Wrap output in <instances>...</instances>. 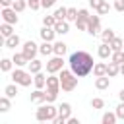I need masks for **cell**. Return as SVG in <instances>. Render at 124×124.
Returning <instances> with one entry per match:
<instances>
[{"instance_id": "obj_12", "label": "cell", "mask_w": 124, "mask_h": 124, "mask_svg": "<svg viewBox=\"0 0 124 124\" xmlns=\"http://www.w3.org/2000/svg\"><path fill=\"white\" fill-rule=\"evenodd\" d=\"M54 31H56V35H66V33H70V21H68V19L56 21V25H54Z\"/></svg>"}, {"instance_id": "obj_48", "label": "cell", "mask_w": 124, "mask_h": 124, "mask_svg": "<svg viewBox=\"0 0 124 124\" xmlns=\"http://www.w3.org/2000/svg\"><path fill=\"white\" fill-rule=\"evenodd\" d=\"M66 124H79V120H78V118H74V116H70Z\"/></svg>"}, {"instance_id": "obj_34", "label": "cell", "mask_w": 124, "mask_h": 124, "mask_svg": "<svg viewBox=\"0 0 124 124\" xmlns=\"http://www.w3.org/2000/svg\"><path fill=\"white\" fill-rule=\"evenodd\" d=\"M46 103H54L56 101V97H58V89H48L46 87Z\"/></svg>"}, {"instance_id": "obj_25", "label": "cell", "mask_w": 124, "mask_h": 124, "mask_svg": "<svg viewBox=\"0 0 124 124\" xmlns=\"http://www.w3.org/2000/svg\"><path fill=\"white\" fill-rule=\"evenodd\" d=\"M0 33H2V37L6 39V37H10V35H14V27H12V23H2L0 25Z\"/></svg>"}, {"instance_id": "obj_45", "label": "cell", "mask_w": 124, "mask_h": 124, "mask_svg": "<svg viewBox=\"0 0 124 124\" xmlns=\"http://www.w3.org/2000/svg\"><path fill=\"white\" fill-rule=\"evenodd\" d=\"M103 2H105V0H89V6H91L93 10H97V8H99Z\"/></svg>"}, {"instance_id": "obj_50", "label": "cell", "mask_w": 124, "mask_h": 124, "mask_svg": "<svg viewBox=\"0 0 124 124\" xmlns=\"http://www.w3.org/2000/svg\"><path fill=\"white\" fill-rule=\"evenodd\" d=\"M120 74L124 76V64H120Z\"/></svg>"}, {"instance_id": "obj_33", "label": "cell", "mask_w": 124, "mask_h": 124, "mask_svg": "<svg viewBox=\"0 0 124 124\" xmlns=\"http://www.w3.org/2000/svg\"><path fill=\"white\" fill-rule=\"evenodd\" d=\"M8 110H10V97L4 95L0 97V112H8Z\"/></svg>"}, {"instance_id": "obj_19", "label": "cell", "mask_w": 124, "mask_h": 124, "mask_svg": "<svg viewBox=\"0 0 124 124\" xmlns=\"http://www.w3.org/2000/svg\"><path fill=\"white\" fill-rule=\"evenodd\" d=\"M118 74H120V64L108 62V64H107V76H108V78H114V76H118Z\"/></svg>"}, {"instance_id": "obj_4", "label": "cell", "mask_w": 124, "mask_h": 124, "mask_svg": "<svg viewBox=\"0 0 124 124\" xmlns=\"http://www.w3.org/2000/svg\"><path fill=\"white\" fill-rule=\"evenodd\" d=\"M12 81H16L21 87H29L31 81H33V78H31V72H25V70H21V68L16 66V70L12 72Z\"/></svg>"}, {"instance_id": "obj_1", "label": "cell", "mask_w": 124, "mask_h": 124, "mask_svg": "<svg viewBox=\"0 0 124 124\" xmlns=\"http://www.w3.org/2000/svg\"><path fill=\"white\" fill-rule=\"evenodd\" d=\"M68 64H70V70H72L78 78H83V76L91 74V72H93V66H95L93 56H91L89 52H85V50H76V52H72L70 58H68Z\"/></svg>"}, {"instance_id": "obj_20", "label": "cell", "mask_w": 124, "mask_h": 124, "mask_svg": "<svg viewBox=\"0 0 124 124\" xmlns=\"http://www.w3.org/2000/svg\"><path fill=\"white\" fill-rule=\"evenodd\" d=\"M58 114L68 120V118L72 116V105H70V103H62V105L58 107Z\"/></svg>"}, {"instance_id": "obj_41", "label": "cell", "mask_w": 124, "mask_h": 124, "mask_svg": "<svg viewBox=\"0 0 124 124\" xmlns=\"http://www.w3.org/2000/svg\"><path fill=\"white\" fill-rule=\"evenodd\" d=\"M114 112H116V116H118L120 120H124V101H120V105L116 107V110H114Z\"/></svg>"}, {"instance_id": "obj_6", "label": "cell", "mask_w": 124, "mask_h": 124, "mask_svg": "<svg viewBox=\"0 0 124 124\" xmlns=\"http://www.w3.org/2000/svg\"><path fill=\"white\" fill-rule=\"evenodd\" d=\"M0 16H2V19H4L6 23H12V25H16V23L19 21V17H17V12H16L12 6H10V8H2Z\"/></svg>"}, {"instance_id": "obj_2", "label": "cell", "mask_w": 124, "mask_h": 124, "mask_svg": "<svg viewBox=\"0 0 124 124\" xmlns=\"http://www.w3.org/2000/svg\"><path fill=\"white\" fill-rule=\"evenodd\" d=\"M60 87H62V91H74L76 87H78V76L72 72V70H60Z\"/></svg>"}, {"instance_id": "obj_11", "label": "cell", "mask_w": 124, "mask_h": 124, "mask_svg": "<svg viewBox=\"0 0 124 124\" xmlns=\"http://www.w3.org/2000/svg\"><path fill=\"white\" fill-rule=\"evenodd\" d=\"M29 101H31V103H46V93L37 87V89L29 95Z\"/></svg>"}, {"instance_id": "obj_15", "label": "cell", "mask_w": 124, "mask_h": 124, "mask_svg": "<svg viewBox=\"0 0 124 124\" xmlns=\"http://www.w3.org/2000/svg\"><path fill=\"white\" fill-rule=\"evenodd\" d=\"M46 87H48V89H58V91H60V89H62V87H60V76L50 74V76L46 78Z\"/></svg>"}, {"instance_id": "obj_26", "label": "cell", "mask_w": 124, "mask_h": 124, "mask_svg": "<svg viewBox=\"0 0 124 124\" xmlns=\"http://www.w3.org/2000/svg\"><path fill=\"white\" fill-rule=\"evenodd\" d=\"M41 70H43V62L37 60V58H33V60L29 62V72H31V74H37V72H41Z\"/></svg>"}, {"instance_id": "obj_37", "label": "cell", "mask_w": 124, "mask_h": 124, "mask_svg": "<svg viewBox=\"0 0 124 124\" xmlns=\"http://www.w3.org/2000/svg\"><path fill=\"white\" fill-rule=\"evenodd\" d=\"M103 107H105V99H101V97L91 99V108H103Z\"/></svg>"}, {"instance_id": "obj_42", "label": "cell", "mask_w": 124, "mask_h": 124, "mask_svg": "<svg viewBox=\"0 0 124 124\" xmlns=\"http://www.w3.org/2000/svg\"><path fill=\"white\" fill-rule=\"evenodd\" d=\"M27 4H29L31 10H39V8H43V6H41V0H27Z\"/></svg>"}, {"instance_id": "obj_29", "label": "cell", "mask_w": 124, "mask_h": 124, "mask_svg": "<svg viewBox=\"0 0 124 124\" xmlns=\"http://www.w3.org/2000/svg\"><path fill=\"white\" fill-rule=\"evenodd\" d=\"M27 6H29V4H27V0H14V4H12V8H14L17 14H21Z\"/></svg>"}, {"instance_id": "obj_28", "label": "cell", "mask_w": 124, "mask_h": 124, "mask_svg": "<svg viewBox=\"0 0 124 124\" xmlns=\"http://www.w3.org/2000/svg\"><path fill=\"white\" fill-rule=\"evenodd\" d=\"M101 120H103V124H114L118 120V116H116V112H105Z\"/></svg>"}, {"instance_id": "obj_5", "label": "cell", "mask_w": 124, "mask_h": 124, "mask_svg": "<svg viewBox=\"0 0 124 124\" xmlns=\"http://www.w3.org/2000/svg\"><path fill=\"white\" fill-rule=\"evenodd\" d=\"M62 68H64V58H62V56L54 54L50 60H46V72H48V74H56V72H60Z\"/></svg>"}, {"instance_id": "obj_43", "label": "cell", "mask_w": 124, "mask_h": 124, "mask_svg": "<svg viewBox=\"0 0 124 124\" xmlns=\"http://www.w3.org/2000/svg\"><path fill=\"white\" fill-rule=\"evenodd\" d=\"M114 10L116 12H124V0H114Z\"/></svg>"}, {"instance_id": "obj_27", "label": "cell", "mask_w": 124, "mask_h": 124, "mask_svg": "<svg viewBox=\"0 0 124 124\" xmlns=\"http://www.w3.org/2000/svg\"><path fill=\"white\" fill-rule=\"evenodd\" d=\"M110 46H112V52H114V50H124V39L114 37V39L110 41Z\"/></svg>"}, {"instance_id": "obj_18", "label": "cell", "mask_w": 124, "mask_h": 124, "mask_svg": "<svg viewBox=\"0 0 124 124\" xmlns=\"http://www.w3.org/2000/svg\"><path fill=\"white\" fill-rule=\"evenodd\" d=\"M33 83H35V87L43 89V87L46 85V76H45L43 72H37V74H33Z\"/></svg>"}, {"instance_id": "obj_51", "label": "cell", "mask_w": 124, "mask_h": 124, "mask_svg": "<svg viewBox=\"0 0 124 124\" xmlns=\"http://www.w3.org/2000/svg\"><path fill=\"white\" fill-rule=\"evenodd\" d=\"M122 39H124V37H122Z\"/></svg>"}, {"instance_id": "obj_32", "label": "cell", "mask_w": 124, "mask_h": 124, "mask_svg": "<svg viewBox=\"0 0 124 124\" xmlns=\"http://www.w3.org/2000/svg\"><path fill=\"white\" fill-rule=\"evenodd\" d=\"M110 62L124 64V50H114V52H112V56H110Z\"/></svg>"}, {"instance_id": "obj_22", "label": "cell", "mask_w": 124, "mask_h": 124, "mask_svg": "<svg viewBox=\"0 0 124 124\" xmlns=\"http://www.w3.org/2000/svg\"><path fill=\"white\" fill-rule=\"evenodd\" d=\"M114 37H116V35H114V29H110V27L101 31V39H103V43H108V45H110V41H112Z\"/></svg>"}, {"instance_id": "obj_47", "label": "cell", "mask_w": 124, "mask_h": 124, "mask_svg": "<svg viewBox=\"0 0 124 124\" xmlns=\"http://www.w3.org/2000/svg\"><path fill=\"white\" fill-rule=\"evenodd\" d=\"M0 4H2V8H10L14 4V0H0Z\"/></svg>"}, {"instance_id": "obj_35", "label": "cell", "mask_w": 124, "mask_h": 124, "mask_svg": "<svg viewBox=\"0 0 124 124\" xmlns=\"http://www.w3.org/2000/svg\"><path fill=\"white\" fill-rule=\"evenodd\" d=\"M108 12H110V4H108V2L105 0V2H103V4H101V6L97 8V14H99V16H107Z\"/></svg>"}, {"instance_id": "obj_13", "label": "cell", "mask_w": 124, "mask_h": 124, "mask_svg": "<svg viewBox=\"0 0 124 124\" xmlns=\"http://www.w3.org/2000/svg\"><path fill=\"white\" fill-rule=\"evenodd\" d=\"M12 60H14V64L17 66V68H23V66H29V58L23 54V52H16L14 56H12Z\"/></svg>"}, {"instance_id": "obj_9", "label": "cell", "mask_w": 124, "mask_h": 124, "mask_svg": "<svg viewBox=\"0 0 124 124\" xmlns=\"http://www.w3.org/2000/svg\"><path fill=\"white\" fill-rule=\"evenodd\" d=\"M97 54H99V58L107 60V58H110V56H112V46H110L108 43H101V45H99V48H97Z\"/></svg>"}, {"instance_id": "obj_38", "label": "cell", "mask_w": 124, "mask_h": 124, "mask_svg": "<svg viewBox=\"0 0 124 124\" xmlns=\"http://www.w3.org/2000/svg\"><path fill=\"white\" fill-rule=\"evenodd\" d=\"M66 19H68V21H76V19H78V10H76V8H68Z\"/></svg>"}, {"instance_id": "obj_24", "label": "cell", "mask_w": 124, "mask_h": 124, "mask_svg": "<svg viewBox=\"0 0 124 124\" xmlns=\"http://www.w3.org/2000/svg\"><path fill=\"white\" fill-rule=\"evenodd\" d=\"M4 95H8L10 99H14V97L17 95V83L14 81V83H10V85H6V87H4Z\"/></svg>"}, {"instance_id": "obj_44", "label": "cell", "mask_w": 124, "mask_h": 124, "mask_svg": "<svg viewBox=\"0 0 124 124\" xmlns=\"http://www.w3.org/2000/svg\"><path fill=\"white\" fill-rule=\"evenodd\" d=\"M54 2H56V0H41V6H43L45 10H48V8L54 6Z\"/></svg>"}, {"instance_id": "obj_10", "label": "cell", "mask_w": 124, "mask_h": 124, "mask_svg": "<svg viewBox=\"0 0 124 124\" xmlns=\"http://www.w3.org/2000/svg\"><path fill=\"white\" fill-rule=\"evenodd\" d=\"M39 35H41V39L43 41H54V35H56V31H54V27H46V25H43V29L39 31Z\"/></svg>"}, {"instance_id": "obj_30", "label": "cell", "mask_w": 124, "mask_h": 124, "mask_svg": "<svg viewBox=\"0 0 124 124\" xmlns=\"http://www.w3.org/2000/svg\"><path fill=\"white\" fill-rule=\"evenodd\" d=\"M66 16H68V8H64V6H60V8H56V10H54V17H56L58 21L66 19Z\"/></svg>"}, {"instance_id": "obj_17", "label": "cell", "mask_w": 124, "mask_h": 124, "mask_svg": "<svg viewBox=\"0 0 124 124\" xmlns=\"http://www.w3.org/2000/svg\"><path fill=\"white\" fill-rule=\"evenodd\" d=\"M39 52H41V54H45V56L54 54V43H50V41H43V45L39 46Z\"/></svg>"}, {"instance_id": "obj_16", "label": "cell", "mask_w": 124, "mask_h": 124, "mask_svg": "<svg viewBox=\"0 0 124 124\" xmlns=\"http://www.w3.org/2000/svg\"><path fill=\"white\" fill-rule=\"evenodd\" d=\"M108 85H110V78H108V76H99V78L95 79V87H97L99 91L108 89Z\"/></svg>"}, {"instance_id": "obj_14", "label": "cell", "mask_w": 124, "mask_h": 124, "mask_svg": "<svg viewBox=\"0 0 124 124\" xmlns=\"http://www.w3.org/2000/svg\"><path fill=\"white\" fill-rule=\"evenodd\" d=\"M19 43H21V39H19V35H16V33L4 39V46H6V48H16Z\"/></svg>"}, {"instance_id": "obj_40", "label": "cell", "mask_w": 124, "mask_h": 124, "mask_svg": "<svg viewBox=\"0 0 124 124\" xmlns=\"http://www.w3.org/2000/svg\"><path fill=\"white\" fill-rule=\"evenodd\" d=\"M74 23H76V27H78L79 31H87V23H89V21H85V19H79V17H78Z\"/></svg>"}, {"instance_id": "obj_21", "label": "cell", "mask_w": 124, "mask_h": 124, "mask_svg": "<svg viewBox=\"0 0 124 124\" xmlns=\"http://www.w3.org/2000/svg\"><path fill=\"white\" fill-rule=\"evenodd\" d=\"M93 76H95V78H99V76H107V64H103V62H95V66H93Z\"/></svg>"}, {"instance_id": "obj_3", "label": "cell", "mask_w": 124, "mask_h": 124, "mask_svg": "<svg viewBox=\"0 0 124 124\" xmlns=\"http://www.w3.org/2000/svg\"><path fill=\"white\" fill-rule=\"evenodd\" d=\"M56 116H58V107H54L52 103H46V105L39 107V108H37V112H35V118H37L39 122L54 120Z\"/></svg>"}, {"instance_id": "obj_46", "label": "cell", "mask_w": 124, "mask_h": 124, "mask_svg": "<svg viewBox=\"0 0 124 124\" xmlns=\"http://www.w3.org/2000/svg\"><path fill=\"white\" fill-rule=\"evenodd\" d=\"M52 122H54V124H66V122H68V120H66V118H64V116H60V114H58V116H56V118H54V120H52Z\"/></svg>"}, {"instance_id": "obj_23", "label": "cell", "mask_w": 124, "mask_h": 124, "mask_svg": "<svg viewBox=\"0 0 124 124\" xmlns=\"http://www.w3.org/2000/svg\"><path fill=\"white\" fill-rule=\"evenodd\" d=\"M66 50H68V45H66L64 41H56V43H54V54L64 56V54H66Z\"/></svg>"}, {"instance_id": "obj_7", "label": "cell", "mask_w": 124, "mask_h": 124, "mask_svg": "<svg viewBox=\"0 0 124 124\" xmlns=\"http://www.w3.org/2000/svg\"><path fill=\"white\" fill-rule=\"evenodd\" d=\"M87 33L89 35H101V16H91L87 23Z\"/></svg>"}, {"instance_id": "obj_39", "label": "cell", "mask_w": 124, "mask_h": 124, "mask_svg": "<svg viewBox=\"0 0 124 124\" xmlns=\"http://www.w3.org/2000/svg\"><path fill=\"white\" fill-rule=\"evenodd\" d=\"M78 17H79V19H85V21H89V17H91V14H89V10H85V8H81V10H78Z\"/></svg>"}, {"instance_id": "obj_36", "label": "cell", "mask_w": 124, "mask_h": 124, "mask_svg": "<svg viewBox=\"0 0 124 124\" xmlns=\"http://www.w3.org/2000/svg\"><path fill=\"white\" fill-rule=\"evenodd\" d=\"M56 21H58V19L54 17V14H52V16H45V17H43V25H46V27H54V25H56Z\"/></svg>"}, {"instance_id": "obj_49", "label": "cell", "mask_w": 124, "mask_h": 124, "mask_svg": "<svg viewBox=\"0 0 124 124\" xmlns=\"http://www.w3.org/2000/svg\"><path fill=\"white\" fill-rule=\"evenodd\" d=\"M118 99H120V101H124V89H120V91H118Z\"/></svg>"}, {"instance_id": "obj_8", "label": "cell", "mask_w": 124, "mask_h": 124, "mask_svg": "<svg viewBox=\"0 0 124 124\" xmlns=\"http://www.w3.org/2000/svg\"><path fill=\"white\" fill-rule=\"evenodd\" d=\"M21 52H23V54L29 58V62H31V60L37 56V52H39V45H35L33 41H25V43H23V50H21Z\"/></svg>"}, {"instance_id": "obj_31", "label": "cell", "mask_w": 124, "mask_h": 124, "mask_svg": "<svg viewBox=\"0 0 124 124\" xmlns=\"http://www.w3.org/2000/svg\"><path fill=\"white\" fill-rule=\"evenodd\" d=\"M12 66H14V60H12V58H2V60H0V70H2V72H10Z\"/></svg>"}]
</instances>
